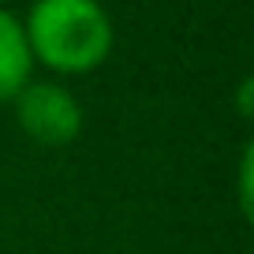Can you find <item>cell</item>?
I'll return each mask as SVG.
<instances>
[{
    "label": "cell",
    "mask_w": 254,
    "mask_h": 254,
    "mask_svg": "<svg viewBox=\"0 0 254 254\" xmlns=\"http://www.w3.org/2000/svg\"><path fill=\"white\" fill-rule=\"evenodd\" d=\"M23 34L34 64L56 75H90L112 53V19L97 0H34Z\"/></svg>",
    "instance_id": "obj_1"
},
{
    "label": "cell",
    "mask_w": 254,
    "mask_h": 254,
    "mask_svg": "<svg viewBox=\"0 0 254 254\" xmlns=\"http://www.w3.org/2000/svg\"><path fill=\"white\" fill-rule=\"evenodd\" d=\"M15 120L38 146H71L82 135V105L60 82H26L15 97Z\"/></svg>",
    "instance_id": "obj_2"
},
{
    "label": "cell",
    "mask_w": 254,
    "mask_h": 254,
    "mask_svg": "<svg viewBox=\"0 0 254 254\" xmlns=\"http://www.w3.org/2000/svg\"><path fill=\"white\" fill-rule=\"evenodd\" d=\"M34 75V56L26 45L23 23L8 8H0V105L19 97V90Z\"/></svg>",
    "instance_id": "obj_3"
},
{
    "label": "cell",
    "mask_w": 254,
    "mask_h": 254,
    "mask_svg": "<svg viewBox=\"0 0 254 254\" xmlns=\"http://www.w3.org/2000/svg\"><path fill=\"white\" fill-rule=\"evenodd\" d=\"M251 168H254V146H243V157H239V209L243 217H251Z\"/></svg>",
    "instance_id": "obj_4"
},
{
    "label": "cell",
    "mask_w": 254,
    "mask_h": 254,
    "mask_svg": "<svg viewBox=\"0 0 254 254\" xmlns=\"http://www.w3.org/2000/svg\"><path fill=\"white\" fill-rule=\"evenodd\" d=\"M251 90H254V82L243 79V86H239V112L243 116H251Z\"/></svg>",
    "instance_id": "obj_5"
}]
</instances>
